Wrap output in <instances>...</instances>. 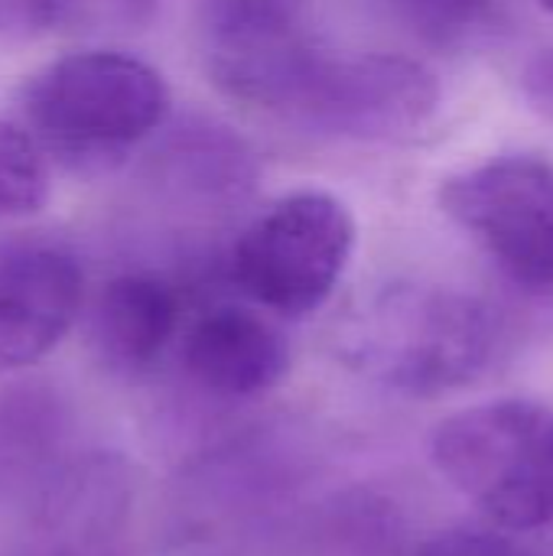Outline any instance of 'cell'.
I'll list each match as a JSON object with an SVG mask.
<instances>
[{"label": "cell", "instance_id": "cell-1", "mask_svg": "<svg viewBox=\"0 0 553 556\" xmlns=\"http://www.w3.org/2000/svg\"><path fill=\"white\" fill-rule=\"evenodd\" d=\"M222 91L336 140H404L440 108L437 75L407 55H339L303 39L209 68Z\"/></svg>", "mask_w": 553, "mask_h": 556}, {"label": "cell", "instance_id": "cell-2", "mask_svg": "<svg viewBox=\"0 0 553 556\" xmlns=\"http://www.w3.org/2000/svg\"><path fill=\"white\" fill-rule=\"evenodd\" d=\"M492 309L453 287L391 283L365 300L342 332V352L372 381L440 397L473 384L499 352Z\"/></svg>", "mask_w": 553, "mask_h": 556}, {"label": "cell", "instance_id": "cell-3", "mask_svg": "<svg viewBox=\"0 0 553 556\" xmlns=\"http://www.w3.org/2000/svg\"><path fill=\"white\" fill-rule=\"evenodd\" d=\"M430 459L489 525L535 534L553 525V410L535 401H489L447 417Z\"/></svg>", "mask_w": 553, "mask_h": 556}, {"label": "cell", "instance_id": "cell-4", "mask_svg": "<svg viewBox=\"0 0 553 556\" xmlns=\"http://www.w3.org/2000/svg\"><path fill=\"white\" fill-rule=\"evenodd\" d=\"M169 85L137 55L114 49L72 52L39 68L23 88L33 140L72 156H121L169 117Z\"/></svg>", "mask_w": 553, "mask_h": 556}, {"label": "cell", "instance_id": "cell-5", "mask_svg": "<svg viewBox=\"0 0 553 556\" xmlns=\"http://www.w3.org/2000/svg\"><path fill=\"white\" fill-rule=\"evenodd\" d=\"M355 251L345 202L323 189H300L257 215L231 248V280L257 306L300 319L339 287Z\"/></svg>", "mask_w": 553, "mask_h": 556}, {"label": "cell", "instance_id": "cell-6", "mask_svg": "<svg viewBox=\"0 0 553 556\" xmlns=\"http://www.w3.org/2000/svg\"><path fill=\"white\" fill-rule=\"evenodd\" d=\"M440 208L492 257L502 277L553 300V166L541 156H495L440 186Z\"/></svg>", "mask_w": 553, "mask_h": 556}, {"label": "cell", "instance_id": "cell-7", "mask_svg": "<svg viewBox=\"0 0 553 556\" xmlns=\"http://www.w3.org/2000/svg\"><path fill=\"white\" fill-rule=\"evenodd\" d=\"M85 296L78 257L36 235L0 238V375L46 358L75 326Z\"/></svg>", "mask_w": 553, "mask_h": 556}, {"label": "cell", "instance_id": "cell-8", "mask_svg": "<svg viewBox=\"0 0 553 556\" xmlns=\"http://www.w3.org/2000/svg\"><path fill=\"white\" fill-rule=\"evenodd\" d=\"M183 368L202 391L248 401L284 381L290 345L264 316L244 306H215L186 329Z\"/></svg>", "mask_w": 553, "mask_h": 556}, {"label": "cell", "instance_id": "cell-9", "mask_svg": "<svg viewBox=\"0 0 553 556\" xmlns=\"http://www.w3.org/2000/svg\"><path fill=\"white\" fill-rule=\"evenodd\" d=\"M29 508L36 538L49 554H91L104 547L127 518L130 472L117 456H72Z\"/></svg>", "mask_w": 553, "mask_h": 556}, {"label": "cell", "instance_id": "cell-10", "mask_svg": "<svg viewBox=\"0 0 553 556\" xmlns=\"http://www.w3.org/2000/svg\"><path fill=\"white\" fill-rule=\"evenodd\" d=\"M72 410L46 381L0 384V505L29 508L72 459Z\"/></svg>", "mask_w": 553, "mask_h": 556}, {"label": "cell", "instance_id": "cell-11", "mask_svg": "<svg viewBox=\"0 0 553 556\" xmlns=\"http://www.w3.org/2000/svg\"><path fill=\"white\" fill-rule=\"evenodd\" d=\"M183 319L179 290L156 274L111 277L91 306L95 352L117 371H147L169 349Z\"/></svg>", "mask_w": 553, "mask_h": 556}, {"label": "cell", "instance_id": "cell-12", "mask_svg": "<svg viewBox=\"0 0 553 556\" xmlns=\"http://www.w3.org/2000/svg\"><path fill=\"white\" fill-rule=\"evenodd\" d=\"M160 173L179 199L228 205L251 189L254 166L231 134L218 127H189L160 153Z\"/></svg>", "mask_w": 553, "mask_h": 556}, {"label": "cell", "instance_id": "cell-13", "mask_svg": "<svg viewBox=\"0 0 553 556\" xmlns=\"http://www.w3.org/2000/svg\"><path fill=\"white\" fill-rule=\"evenodd\" d=\"M313 0H199L209 68L303 39Z\"/></svg>", "mask_w": 553, "mask_h": 556}, {"label": "cell", "instance_id": "cell-14", "mask_svg": "<svg viewBox=\"0 0 553 556\" xmlns=\"http://www.w3.org/2000/svg\"><path fill=\"white\" fill-rule=\"evenodd\" d=\"M404 528L385 498L349 492L316 511L313 531L297 556H401Z\"/></svg>", "mask_w": 553, "mask_h": 556}, {"label": "cell", "instance_id": "cell-15", "mask_svg": "<svg viewBox=\"0 0 553 556\" xmlns=\"http://www.w3.org/2000/svg\"><path fill=\"white\" fill-rule=\"evenodd\" d=\"M394 26L417 42L456 52L495 26V0H375Z\"/></svg>", "mask_w": 553, "mask_h": 556}, {"label": "cell", "instance_id": "cell-16", "mask_svg": "<svg viewBox=\"0 0 553 556\" xmlns=\"http://www.w3.org/2000/svg\"><path fill=\"white\" fill-rule=\"evenodd\" d=\"M49 202V166L39 143L0 121V222L36 215Z\"/></svg>", "mask_w": 553, "mask_h": 556}, {"label": "cell", "instance_id": "cell-17", "mask_svg": "<svg viewBox=\"0 0 553 556\" xmlns=\"http://www.w3.org/2000/svg\"><path fill=\"white\" fill-rule=\"evenodd\" d=\"M104 0H0V39H39L59 33Z\"/></svg>", "mask_w": 553, "mask_h": 556}, {"label": "cell", "instance_id": "cell-18", "mask_svg": "<svg viewBox=\"0 0 553 556\" xmlns=\"http://www.w3.org/2000/svg\"><path fill=\"white\" fill-rule=\"evenodd\" d=\"M411 556H541L525 534L495 525H463L427 538Z\"/></svg>", "mask_w": 553, "mask_h": 556}, {"label": "cell", "instance_id": "cell-19", "mask_svg": "<svg viewBox=\"0 0 553 556\" xmlns=\"http://www.w3.org/2000/svg\"><path fill=\"white\" fill-rule=\"evenodd\" d=\"M521 85H525L528 101H531L541 114L553 117V49L535 55V59L528 62Z\"/></svg>", "mask_w": 553, "mask_h": 556}, {"label": "cell", "instance_id": "cell-20", "mask_svg": "<svg viewBox=\"0 0 553 556\" xmlns=\"http://www.w3.org/2000/svg\"><path fill=\"white\" fill-rule=\"evenodd\" d=\"M538 3H541L544 10H551V13H553V0H538Z\"/></svg>", "mask_w": 553, "mask_h": 556}]
</instances>
